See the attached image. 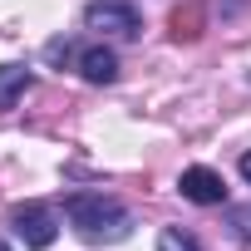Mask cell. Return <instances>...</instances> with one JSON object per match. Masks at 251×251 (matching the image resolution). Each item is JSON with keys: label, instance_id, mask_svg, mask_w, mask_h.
<instances>
[{"label": "cell", "instance_id": "cell-1", "mask_svg": "<svg viewBox=\"0 0 251 251\" xmlns=\"http://www.w3.org/2000/svg\"><path fill=\"white\" fill-rule=\"evenodd\" d=\"M64 217L89 246H113V241H123L133 231V212L123 202H113V197H103V192H69Z\"/></svg>", "mask_w": 251, "mask_h": 251}, {"label": "cell", "instance_id": "cell-2", "mask_svg": "<svg viewBox=\"0 0 251 251\" xmlns=\"http://www.w3.org/2000/svg\"><path fill=\"white\" fill-rule=\"evenodd\" d=\"M84 30H99V35H118V40H138L143 35V15L133 0H94L84 10Z\"/></svg>", "mask_w": 251, "mask_h": 251}, {"label": "cell", "instance_id": "cell-3", "mask_svg": "<svg viewBox=\"0 0 251 251\" xmlns=\"http://www.w3.org/2000/svg\"><path fill=\"white\" fill-rule=\"evenodd\" d=\"M10 231H15L25 246L45 251V246H54V236H59V222H54V212H50V207H40V202H25V207H15V212H10Z\"/></svg>", "mask_w": 251, "mask_h": 251}, {"label": "cell", "instance_id": "cell-4", "mask_svg": "<svg viewBox=\"0 0 251 251\" xmlns=\"http://www.w3.org/2000/svg\"><path fill=\"white\" fill-rule=\"evenodd\" d=\"M177 192H182L187 202H197V207H222V202H226V182H222V173H212V168H187L182 182H177Z\"/></svg>", "mask_w": 251, "mask_h": 251}, {"label": "cell", "instance_id": "cell-5", "mask_svg": "<svg viewBox=\"0 0 251 251\" xmlns=\"http://www.w3.org/2000/svg\"><path fill=\"white\" fill-rule=\"evenodd\" d=\"M202 30H207V10L197 5V0H182V5L168 15V35H173L177 45H197Z\"/></svg>", "mask_w": 251, "mask_h": 251}, {"label": "cell", "instance_id": "cell-6", "mask_svg": "<svg viewBox=\"0 0 251 251\" xmlns=\"http://www.w3.org/2000/svg\"><path fill=\"white\" fill-rule=\"evenodd\" d=\"M79 74L89 84H113L118 79V54L103 50V45H89V50H79Z\"/></svg>", "mask_w": 251, "mask_h": 251}, {"label": "cell", "instance_id": "cell-7", "mask_svg": "<svg viewBox=\"0 0 251 251\" xmlns=\"http://www.w3.org/2000/svg\"><path fill=\"white\" fill-rule=\"evenodd\" d=\"M30 84H35V79H30V69H25V64H0V108H10Z\"/></svg>", "mask_w": 251, "mask_h": 251}, {"label": "cell", "instance_id": "cell-8", "mask_svg": "<svg viewBox=\"0 0 251 251\" xmlns=\"http://www.w3.org/2000/svg\"><path fill=\"white\" fill-rule=\"evenodd\" d=\"M158 251H202V246H197V241H192L187 231H177V226H168V231L158 236Z\"/></svg>", "mask_w": 251, "mask_h": 251}, {"label": "cell", "instance_id": "cell-9", "mask_svg": "<svg viewBox=\"0 0 251 251\" xmlns=\"http://www.w3.org/2000/svg\"><path fill=\"white\" fill-rule=\"evenodd\" d=\"M226 226H231L241 241H251V202H246V207H226Z\"/></svg>", "mask_w": 251, "mask_h": 251}, {"label": "cell", "instance_id": "cell-10", "mask_svg": "<svg viewBox=\"0 0 251 251\" xmlns=\"http://www.w3.org/2000/svg\"><path fill=\"white\" fill-rule=\"evenodd\" d=\"M69 50H74L69 40H50V50H45V54H50V59H69Z\"/></svg>", "mask_w": 251, "mask_h": 251}, {"label": "cell", "instance_id": "cell-11", "mask_svg": "<svg viewBox=\"0 0 251 251\" xmlns=\"http://www.w3.org/2000/svg\"><path fill=\"white\" fill-rule=\"evenodd\" d=\"M236 168H241V177L251 182V153H241V163H236Z\"/></svg>", "mask_w": 251, "mask_h": 251}, {"label": "cell", "instance_id": "cell-12", "mask_svg": "<svg viewBox=\"0 0 251 251\" xmlns=\"http://www.w3.org/2000/svg\"><path fill=\"white\" fill-rule=\"evenodd\" d=\"M0 251H10V246H5V241H0Z\"/></svg>", "mask_w": 251, "mask_h": 251}]
</instances>
